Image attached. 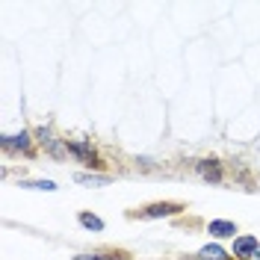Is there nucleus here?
Segmentation results:
<instances>
[{"label": "nucleus", "mask_w": 260, "mask_h": 260, "mask_svg": "<svg viewBox=\"0 0 260 260\" xmlns=\"http://www.w3.org/2000/svg\"><path fill=\"white\" fill-rule=\"evenodd\" d=\"M77 222H80L86 231H104V219H98L95 213H89V210H83L80 216H77Z\"/></svg>", "instance_id": "nucleus-11"}, {"label": "nucleus", "mask_w": 260, "mask_h": 260, "mask_svg": "<svg viewBox=\"0 0 260 260\" xmlns=\"http://www.w3.org/2000/svg\"><path fill=\"white\" fill-rule=\"evenodd\" d=\"M74 180L83 183V186H107L113 178H110V175H98V172H77Z\"/></svg>", "instance_id": "nucleus-8"}, {"label": "nucleus", "mask_w": 260, "mask_h": 260, "mask_svg": "<svg viewBox=\"0 0 260 260\" xmlns=\"http://www.w3.org/2000/svg\"><path fill=\"white\" fill-rule=\"evenodd\" d=\"M207 234H213L216 240H228V237L237 234V222H231V219H213L210 225H207Z\"/></svg>", "instance_id": "nucleus-7"}, {"label": "nucleus", "mask_w": 260, "mask_h": 260, "mask_svg": "<svg viewBox=\"0 0 260 260\" xmlns=\"http://www.w3.org/2000/svg\"><path fill=\"white\" fill-rule=\"evenodd\" d=\"M71 260H127L124 251H89V254H77Z\"/></svg>", "instance_id": "nucleus-10"}, {"label": "nucleus", "mask_w": 260, "mask_h": 260, "mask_svg": "<svg viewBox=\"0 0 260 260\" xmlns=\"http://www.w3.org/2000/svg\"><path fill=\"white\" fill-rule=\"evenodd\" d=\"M36 142L45 148V154H50L53 160H65L68 157V139H59V136H53V130L50 127H39L36 133Z\"/></svg>", "instance_id": "nucleus-1"}, {"label": "nucleus", "mask_w": 260, "mask_h": 260, "mask_svg": "<svg viewBox=\"0 0 260 260\" xmlns=\"http://www.w3.org/2000/svg\"><path fill=\"white\" fill-rule=\"evenodd\" d=\"M195 172H198V178H204L207 183H222L225 180V166L210 157V160H198L195 162Z\"/></svg>", "instance_id": "nucleus-4"}, {"label": "nucleus", "mask_w": 260, "mask_h": 260, "mask_svg": "<svg viewBox=\"0 0 260 260\" xmlns=\"http://www.w3.org/2000/svg\"><path fill=\"white\" fill-rule=\"evenodd\" d=\"M260 254V243L257 237H234V257L240 260H251Z\"/></svg>", "instance_id": "nucleus-6"}, {"label": "nucleus", "mask_w": 260, "mask_h": 260, "mask_svg": "<svg viewBox=\"0 0 260 260\" xmlns=\"http://www.w3.org/2000/svg\"><path fill=\"white\" fill-rule=\"evenodd\" d=\"M32 142H36V136H32L30 130H21V133H3V136H0L3 151H21V154H30Z\"/></svg>", "instance_id": "nucleus-3"}, {"label": "nucleus", "mask_w": 260, "mask_h": 260, "mask_svg": "<svg viewBox=\"0 0 260 260\" xmlns=\"http://www.w3.org/2000/svg\"><path fill=\"white\" fill-rule=\"evenodd\" d=\"M68 154L74 157V160L86 162L89 169H101L104 162L98 157V148L92 145V139H68Z\"/></svg>", "instance_id": "nucleus-2"}, {"label": "nucleus", "mask_w": 260, "mask_h": 260, "mask_svg": "<svg viewBox=\"0 0 260 260\" xmlns=\"http://www.w3.org/2000/svg\"><path fill=\"white\" fill-rule=\"evenodd\" d=\"M183 210L178 201H157V204H148V207H142V219H169V216H178V213Z\"/></svg>", "instance_id": "nucleus-5"}, {"label": "nucleus", "mask_w": 260, "mask_h": 260, "mask_svg": "<svg viewBox=\"0 0 260 260\" xmlns=\"http://www.w3.org/2000/svg\"><path fill=\"white\" fill-rule=\"evenodd\" d=\"M18 186H24V189H42V192H56V189H59V186H56V183H53V180H21V183H18Z\"/></svg>", "instance_id": "nucleus-12"}, {"label": "nucleus", "mask_w": 260, "mask_h": 260, "mask_svg": "<svg viewBox=\"0 0 260 260\" xmlns=\"http://www.w3.org/2000/svg\"><path fill=\"white\" fill-rule=\"evenodd\" d=\"M257 260H260V254H257Z\"/></svg>", "instance_id": "nucleus-13"}, {"label": "nucleus", "mask_w": 260, "mask_h": 260, "mask_svg": "<svg viewBox=\"0 0 260 260\" xmlns=\"http://www.w3.org/2000/svg\"><path fill=\"white\" fill-rule=\"evenodd\" d=\"M195 257H198V260H228L231 254H228V251H225L219 243H210V245H204V248H201Z\"/></svg>", "instance_id": "nucleus-9"}]
</instances>
